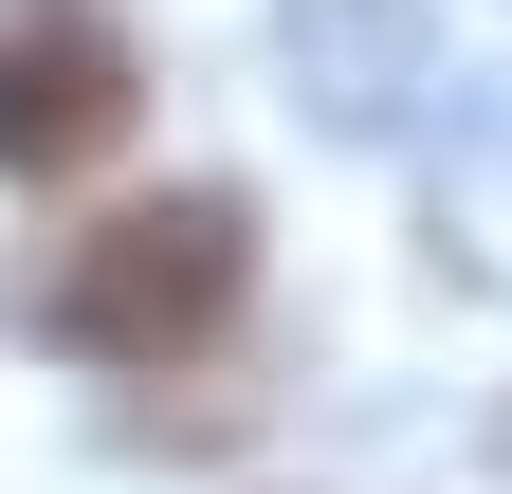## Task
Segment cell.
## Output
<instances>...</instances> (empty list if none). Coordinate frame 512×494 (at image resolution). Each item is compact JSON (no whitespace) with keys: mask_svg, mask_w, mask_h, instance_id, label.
Here are the masks:
<instances>
[{"mask_svg":"<svg viewBox=\"0 0 512 494\" xmlns=\"http://www.w3.org/2000/svg\"><path fill=\"white\" fill-rule=\"evenodd\" d=\"M238 293H256V220L220 183H183V202H110L92 238H55L37 330L92 348V366H183V348L238 330Z\"/></svg>","mask_w":512,"mask_h":494,"instance_id":"obj_1","label":"cell"},{"mask_svg":"<svg viewBox=\"0 0 512 494\" xmlns=\"http://www.w3.org/2000/svg\"><path fill=\"white\" fill-rule=\"evenodd\" d=\"M128 37L92 0H37V19H0V183H74L128 147Z\"/></svg>","mask_w":512,"mask_h":494,"instance_id":"obj_2","label":"cell"}]
</instances>
